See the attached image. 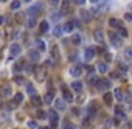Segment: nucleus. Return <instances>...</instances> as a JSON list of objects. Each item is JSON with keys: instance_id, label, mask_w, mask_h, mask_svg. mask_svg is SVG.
I'll use <instances>...</instances> for the list:
<instances>
[{"instance_id": "1", "label": "nucleus", "mask_w": 132, "mask_h": 129, "mask_svg": "<svg viewBox=\"0 0 132 129\" xmlns=\"http://www.w3.org/2000/svg\"><path fill=\"white\" fill-rule=\"evenodd\" d=\"M109 41H110L112 47H115V48L123 47V39L120 38L118 33H115V31H110V33H109Z\"/></svg>"}, {"instance_id": "2", "label": "nucleus", "mask_w": 132, "mask_h": 129, "mask_svg": "<svg viewBox=\"0 0 132 129\" xmlns=\"http://www.w3.org/2000/svg\"><path fill=\"white\" fill-rule=\"evenodd\" d=\"M34 76H36V81L44 83L45 78H47V70H45V67H36V70H34Z\"/></svg>"}, {"instance_id": "3", "label": "nucleus", "mask_w": 132, "mask_h": 129, "mask_svg": "<svg viewBox=\"0 0 132 129\" xmlns=\"http://www.w3.org/2000/svg\"><path fill=\"white\" fill-rule=\"evenodd\" d=\"M41 11H42V3H36V5H33L31 8H28L27 14H28V17H36Z\"/></svg>"}, {"instance_id": "4", "label": "nucleus", "mask_w": 132, "mask_h": 129, "mask_svg": "<svg viewBox=\"0 0 132 129\" xmlns=\"http://www.w3.org/2000/svg\"><path fill=\"white\" fill-rule=\"evenodd\" d=\"M61 90H62V97H64L62 100H64L65 103H71V101L75 100V98H73V93L70 92V89H67V87H65L64 84L61 86Z\"/></svg>"}, {"instance_id": "5", "label": "nucleus", "mask_w": 132, "mask_h": 129, "mask_svg": "<svg viewBox=\"0 0 132 129\" xmlns=\"http://www.w3.org/2000/svg\"><path fill=\"white\" fill-rule=\"evenodd\" d=\"M47 117H48V118H50V121H51V127H54V126H58L59 117H58V112H56L54 109H50V110H48V114H47Z\"/></svg>"}, {"instance_id": "6", "label": "nucleus", "mask_w": 132, "mask_h": 129, "mask_svg": "<svg viewBox=\"0 0 132 129\" xmlns=\"http://www.w3.org/2000/svg\"><path fill=\"white\" fill-rule=\"evenodd\" d=\"M82 70H84V67L82 65H73L71 68H70V75L73 76V78H79L81 75H82Z\"/></svg>"}, {"instance_id": "7", "label": "nucleus", "mask_w": 132, "mask_h": 129, "mask_svg": "<svg viewBox=\"0 0 132 129\" xmlns=\"http://www.w3.org/2000/svg\"><path fill=\"white\" fill-rule=\"evenodd\" d=\"M95 54H97V50L93 48V47H87L84 50V59L86 61H92L93 58H95Z\"/></svg>"}, {"instance_id": "8", "label": "nucleus", "mask_w": 132, "mask_h": 129, "mask_svg": "<svg viewBox=\"0 0 132 129\" xmlns=\"http://www.w3.org/2000/svg\"><path fill=\"white\" fill-rule=\"evenodd\" d=\"M0 95H2L3 98H8L13 95V90H11V86L9 84H3L2 87H0Z\"/></svg>"}, {"instance_id": "9", "label": "nucleus", "mask_w": 132, "mask_h": 129, "mask_svg": "<svg viewBox=\"0 0 132 129\" xmlns=\"http://www.w3.org/2000/svg\"><path fill=\"white\" fill-rule=\"evenodd\" d=\"M20 51H22V47L19 45V44H13L11 47H9V53H11V59L13 58H17L19 54H20Z\"/></svg>"}, {"instance_id": "10", "label": "nucleus", "mask_w": 132, "mask_h": 129, "mask_svg": "<svg viewBox=\"0 0 132 129\" xmlns=\"http://www.w3.org/2000/svg\"><path fill=\"white\" fill-rule=\"evenodd\" d=\"M93 39H95L98 44H103L104 42V33H103V30L97 28L95 31H93Z\"/></svg>"}, {"instance_id": "11", "label": "nucleus", "mask_w": 132, "mask_h": 129, "mask_svg": "<svg viewBox=\"0 0 132 129\" xmlns=\"http://www.w3.org/2000/svg\"><path fill=\"white\" fill-rule=\"evenodd\" d=\"M28 58H30V61H31V62H37V61L41 59V54H39V51H37V50L31 48V50L28 51Z\"/></svg>"}, {"instance_id": "12", "label": "nucleus", "mask_w": 132, "mask_h": 129, "mask_svg": "<svg viewBox=\"0 0 132 129\" xmlns=\"http://www.w3.org/2000/svg\"><path fill=\"white\" fill-rule=\"evenodd\" d=\"M110 79H107V78H103V79H100L98 81V89H101V90H107V89H110Z\"/></svg>"}, {"instance_id": "13", "label": "nucleus", "mask_w": 132, "mask_h": 129, "mask_svg": "<svg viewBox=\"0 0 132 129\" xmlns=\"http://www.w3.org/2000/svg\"><path fill=\"white\" fill-rule=\"evenodd\" d=\"M79 17L82 22H89L92 19V13L89 9H79Z\"/></svg>"}, {"instance_id": "14", "label": "nucleus", "mask_w": 132, "mask_h": 129, "mask_svg": "<svg viewBox=\"0 0 132 129\" xmlns=\"http://www.w3.org/2000/svg\"><path fill=\"white\" fill-rule=\"evenodd\" d=\"M30 100H31V104H33V106H36V107H41V106H42V103H44V100H42L39 95H37V93H36V95H31V98H30Z\"/></svg>"}, {"instance_id": "15", "label": "nucleus", "mask_w": 132, "mask_h": 129, "mask_svg": "<svg viewBox=\"0 0 132 129\" xmlns=\"http://www.w3.org/2000/svg\"><path fill=\"white\" fill-rule=\"evenodd\" d=\"M115 118H126V110L121 106H115Z\"/></svg>"}, {"instance_id": "16", "label": "nucleus", "mask_w": 132, "mask_h": 129, "mask_svg": "<svg viewBox=\"0 0 132 129\" xmlns=\"http://www.w3.org/2000/svg\"><path fill=\"white\" fill-rule=\"evenodd\" d=\"M109 25H110L112 28H115V30L123 28V22H121V20H118V19H114V17H112V19L109 20Z\"/></svg>"}, {"instance_id": "17", "label": "nucleus", "mask_w": 132, "mask_h": 129, "mask_svg": "<svg viewBox=\"0 0 132 129\" xmlns=\"http://www.w3.org/2000/svg\"><path fill=\"white\" fill-rule=\"evenodd\" d=\"M114 98L117 101H124V92L121 89H115L114 90Z\"/></svg>"}, {"instance_id": "18", "label": "nucleus", "mask_w": 132, "mask_h": 129, "mask_svg": "<svg viewBox=\"0 0 132 129\" xmlns=\"http://www.w3.org/2000/svg\"><path fill=\"white\" fill-rule=\"evenodd\" d=\"M103 100H104V103H106L107 106H112V103H114V93H110V92H106L104 97H103Z\"/></svg>"}, {"instance_id": "19", "label": "nucleus", "mask_w": 132, "mask_h": 129, "mask_svg": "<svg viewBox=\"0 0 132 129\" xmlns=\"http://www.w3.org/2000/svg\"><path fill=\"white\" fill-rule=\"evenodd\" d=\"M70 87H71L73 92H82V83L81 81H73L70 84Z\"/></svg>"}, {"instance_id": "20", "label": "nucleus", "mask_w": 132, "mask_h": 129, "mask_svg": "<svg viewBox=\"0 0 132 129\" xmlns=\"http://www.w3.org/2000/svg\"><path fill=\"white\" fill-rule=\"evenodd\" d=\"M54 107L58 109V110H65V109H67L65 101H64V100H61V98H58V100L54 101Z\"/></svg>"}, {"instance_id": "21", "label": "nucleus", "mask_w": 132, "mask_h": 129, "mask_svg": "<svg viewBox=\"0 0 132 129\" xmlns=\"http://www.w3.org/2000/svg\"><path fill=\"white\" fill-rule=\"evenodd\" d=\"M34 44H36V47H37V51H45V50H47V45H45V42H44L42 39H36Z\"/></svg>"}, {"instance_id": "22", "label": "nucleus", "mask_w": 132, "mask_h": 129, "mask_svg": "<svg viewBox=\"0 0 132 129\" xmlns=\"http://www.w3.org/2000/svg\"><path fill=\"white\" fill-rule=\"evenodd\" d=\"M53 97H54V92H53V90H48L47 93H45V97H44V103H45V104H51Z\"/></svg>"}, {"instance_id": "23", "label": "nucleus", "mask_w": 132, "mask_h": 129, "mask_svg": "<svg viewBox=\"0 0 132 129\" xmlns=\"http://www.w3.org/2000/svg\"><path fill=\"white\" fill-rule=\"evenodd\" d=\"M97 70H98L100 73H107V72H109V65H107V62H100V64L97 65Z\"/></svg>"}, {"instance_id": "24", "label": "nucleus", "mask_w": 132, "mask_h": 129, "mask_svg": "<svg viewBox=\"0 0 132 129\" xmlns=\"http://www.w3.org/2000/svg\"><path fill=\"white\" fill-rule=\"evenodd\" d=\"M51 56H53V59H54V61H59V58H61V54H59L58 45H53V47H51Z\"/></svg>"}, {"instance_id": "25", "label": "nucleus", "mask_w": 132, "mask_h": 129, "mask_svg": "<svg viewBox=\"0 0 132 129\" xmlns=\"http://www.w3.org/2000/svg\"><path fill=\"white\" fill-rule=\"evenodd\" d=\"M75 27H76V24H75V20H71V22H68V24L64 25V31H65V33H70Z\"/></svg>"}, {"instance_id": "26", "label": "nucleus", "mask_w": 132, "mask_h": 129, "mask_svg": "<svg viewBox=\"0 0 132 129\" xmlns=\"http://www.w3.org/2000/svg\"><path fill=\"white\" fill-rule=\"evenodd\" d=\"M36 25H37L36 17H28V20H27V27H28V28H34Z\"/></svg>"}, {"instance_id": "27", "label": "nucleus", "mask_w": 132, "mask_h": 129, "mask_svg": "<svg viewBox=\"0 0 132 129\" xmlns=\"http://www.w3.org/2000/svg\"><path fill=\"white\" fill-rule=\"evenodd\" d=\"M62 33H64V27H61V25H58V27H54V30H53V34L54 36H62Z\"/></svg>"}, {"instance_id": "28", "label": "nucleus", "mask_w": 132, "mask_h": 129, "mask_svg": "<svg viewBox=\"0 0 132 129\" xmlns=\"http://www.w3.org/2000/svg\"><path fill=\"white\" fill-rule=\"evenodd\" d=\"M14 103H16V106H19V104H20L22 101H23V95L22 93H16L14 95V100H13Z\"/></svg>"}, {"instance_id": "29", "label": "nucleus", "mask_w": 132, "mask_h": 129, "mask_svg": "<svg viewBox=\"0 0 132 129\" xmlns=\"http://www.w3.org/2000/svg\"><path fill=\"white\" fill-rule=\"evenodd\" d=\"M48 30H50V24H48L47 20L41 22V33H47Z\"/></svg>"}, {"instance_id": "30", "label": "nucleus", "mask_w": 132, "mask_h": 129, "mask_svg": "<svg viewBox=\"0 0 132 129\" xmlns=\"http://www.w3.org/2000/svg\"><path fill=\"white\" fill-rule=\"evenodd\" d=\"M23 70H25V73L31 75V73H34V70H36V68H34L31 64H25V65H23Z\"/></svg>"}, {"instance_id": "31", "label": "nucleus", "mask_w": 132, "mask_h": 129, "mask_svg": "<svg viewBox=\"0 0 132 129\" xmlns=\"http://www.w3.org/2000/svg\"><path fill=\"white\" fill-rule=\"evenodd\" d=\"M16 84H19V86H22V84H27V81H25V78L23 76H14V79H13Z\"/></svg>"}, {"instance_id": "32", "label": "nucleus", "mask_w": 132, "mask_h": 129, "mask_svg": "<svg viewBox=\"0 0 132 129\" xmlns=\"http://www.w3.org/2000/svg\"><path fill=\"white\" fill-rule=\"evenodd\" d=\"M124 58L127 61H132V47H127L126 51H124Z\"/></svg>"}, {"instance_id": "33", "label": "nucleus", "mask_w": 132, "mask_h": 129, "mask_svg": "<svg viewBox=\"0 0 132 129\" xmlns=\"http://www.w3.org/2000/svg\"><path fill=\"white\" fill-rule=\"evenodd\" d=\"M71 42H73L75 45H79V44H81V36H79V34H73V36H71Z\"/></svg>"}, {"instance_id": "34", "label": "nucleus", "mask_w": 132, "mask_h": 129, "mask_svg": "<svg viewBox=\"0 0 132 129\" xmlns=\"http://www.w3.org/2000/svg\"><path fill=\"white\" fill-rule=\"evenodd\" d=\"M127 34H129V33H127V30H126L124 27L118 30V36H120V38H121V39H123V38H127Z\"/></svg>"}, {"instance_id": "35", "label": "nucleus", "mask_w": 132, "mask_h": 129, "mask_svg": "<svg viewBox=\"0 0 132 129\" xmlns=\"http://www.w3.org/2000/svg\"><path fill=\"white\" fill-rule=\"evenodd\" d=\"M27 92H28L30 95H36V90H34V87H33L30 83H27Z\"/></svg>"}, {"instance_id": "36", "label": "nucleus", "mask_w": 132, "mask_h": 129, "mask_svg": "<svg viewBox=\"0 0 132 129\" xmlns=\"http://www.w3.org/2000/svg\"><path fill=\"white\" fill-rule=\"evenodd\" d=\"M20 8V0H14L11 3V9H19Z\"/></svg>"}, {"instance_id": "37", "label": "nucleus", "mask_w": 132, "mask_h": 129, "mask_svg": "<svg viewBox=\"0 0 132 129\" xmlns=\"http://www.w3.org/2000/svg\"><path fill=\"white\" fill-rule=\"evenodd\" d=\"M28 127H30V129H39V126H37V123H36L34 120H30V121H28Z\"/></svg>"}, {"instance_id": "38", "label": "nucleus", "mask_w": 132, "mask_h": 129, "mask_svg": "<svg viewBox=\"0 0 132 129\" xmlns=\"http://www.w3.org/2000/svg\"><path fill=\"white\" fill-rule=\"evenodd\" d=\"M68 11V0H64L62 2V14H65Z\"/></svg>"}, {"instance_id": "39", "label": "nucleus", "mask_w": 132, "mask_h": 129, "mask_svg": "<svg viewBox=\"0 0 132 129\" xmlns=\"http://www.w3.org/2000/svg\"><path fill=\"white\" fill-rule=\"evenodd\" d=\"M62 129H76V126L75 124H71V123H64V126H62Z\"/></svg>"}, {"instance_id": "40", "label": "nucleus", "mask_w": 132, "mask_h": 129, "mask_svg": "<svg viewBox=\"0 0 132 129\" xmlns=\"http://www.w3.org/2000/svg\"><path fill=\"white\" fill-rule=\"evenodd\" d=\"M124 20L126 22H132V13H126L124 14Z\"/></svg>"}, {"instance_id": "41", "label": "nucleus", "mask_w": 132, "mask_h": 129, "mask_svg": "<svg viewBox=\"0 0 132 129\" xmlns=\"http://www.w3.org/2000/svg\"><path fill=\"white\" fill-rule=\"evenodd\" d=\"M118 68H120V70H121V73H126V72H127V67H126V65H124V64H121V62H120V64H118Z\"/></svg>"}, {"instance_id": "42", "label": "nucleus", "mask_w": 132, "mask_h": 129, "mask_svg": "<svg viewBox=\"0 0 132 129\" xmlns=\"http://www.w3.org/2000/svg\"><path fill=\"white\" fill-rule=\"evenodd\" d=\"M22 68H23V65H22V64H16V65H14V68H13V70H14V72H16V73H19V70H22Z\"/></svg>"}, {"instance_id": "43", "label": "nucleus", "mask_w": 132, "mask_h": 129, "mask_svg": "<svg viewBox=\"0 0 132 129\" xmlns=\"http://www.w3.org/2000/svg\"><path fill=\"white\" fill-rule=\"evenodd\" d=\"M37 117H39V118H45V117H47V114L44 112V110H39V112H37Z\"/></svg>"}, {"instance_id": "44", "label": "nucleus", "mask_w": 132, "mask_h": 129, "mask_svg": "<svg viewBox=\"0 0 132 129\" xmlns=\"http://www.w3.org/2000/svg\"><path fill=\"white\" fill-rule=\"evenodd\" d=\"M22 19H23V17H22V14H17V16H16V20H17V24H20V22H22Z\"/></svg>"}, {"instance_id": "45", "label": "nucleus", "mask_w": 132, "mask_h": 129, "mask_svg": "<svg viewBox=\"0 0 132 129\" xmlns=\"http://www.w3.org/2000/svg\"><path fill=\"white\" fill-rule=\"evenodd\" d=\"M50 3H51V6H58L59 5V0H50Z\"/></svg>"}, {"instance_id": "46", "label": "nucleus", "mask_w": 132, "mask_h": 129, "mask_svg": "<svg viewBox=\"0 0 132 129\" xmlns=\"http://www.w3.org/2000/svg\"><path fill=\"white\" fill-rule=\"evenodd\" d=\"M75 3H76V5H79V6H82V5L86 3V0H75Z\"/></svg>"}, {"instance_id": "47", "label": "nucleus", "mask_w": 132, "mask_h": 129, "mask_svg": "<svg viewBox=\"0 0 132 129\" xmlns=\"http://www.w3.org/2000/svg\"><path fill=\"white\" fill-rule=\"evenodd\" d=\"M106 61L109 62V61H112V56H110V53H106Z\"/></svg>"}, {"instance_id": "48", "label": "nucleus", "mask_w": 132, "mask_h": 129, "mask_svg": "<svg viewBox=\"0 0 132 129\" xmlns=\"http://www.w3.org/2000/svg\"><path fill=\"white\" fill-rule=\"evenodd\" d=\"M51 17H53V19H54V20H56V19H59V17H61V14H56V13H54V14H53V16H51Z\"/></svg>"}, {"instance_id": "49", "label": "nucleus", "mask_w": 132, "mask_h": 129, "mask_svg": "<svg viewBox=\"0 0 132 129\" xmlns=\"http://www.w3.org/2000/svg\"><path fill=\"white\" fill-rule=\"evenodd\" d=\"M5 19H6V17H5V16H0V25H2V24L5 22Z\"/></svg>"}, {"instance_id": "50", "label": "nucleus", "mask_w": 132, "mask_h": 129, "mask_svg": "<svg viewBox=\"0 0 132 129\" xmlns=\"http://www.w3.org/2000/svg\"><path fill=\"white\" fill-rule=\"evenodd\" d=\"M93 70H95V68H93V67H90V65L87 67V72H89V73H93Z\"/></svg>"}, {"instance_id": "51", "label": "nucleus", "mask_w": 132, "mask_h": 129, "mask_svg": "<svg viewBox=\"0 0 132 129\" xmlns=\"http://www.w3.org/2000/svg\"><path fill=\"white\" fill-rule=\"evenodd\" d=\"M90 2H92V3H98V2H100V0H90Z\"/></svg>"}, {"instance_id": "52", "label": "nucleus", "mask_w": 132, "mask_h": 129, "mask_svg": "<svg viewBox=\"0 0 132 129\" xmlns=\"http://www.w3.org/2000/svg\"><path fill=\"white\" fill-rule=\"evenodd\" d=\"M39 129H53V127H39Z\"/></svg>"}, {"instance_id": "53", "label": "nucleus", "mask_w": 132, "mask_h": 129, "mask_svg": "<svg viewBox=\"0 0 132 129\" xmlns=\"http://www.w3.org/2000/svg\"><path fill=\"white\" fill-rule=\"evenodd\" d=\"M23 2H31V0H23Z\"/></svg>"}, {"instance_id": "54", "label": "nucleus", "mask_w": 132, "mask_h": 129, "mask_svg": "<svg viewBox=\"0 0 132 129\" xmlns=\"http://www.w3.org/2000/svg\"><path fill=\"white\" fill-rule=\"evenodd\" d=\"M130 127H132V121H130Z\"/></svg>"}, {"instance_id": "55", "label": "nucleus", "mask_w": 132, "mask_h": 129, "mask_svg": "<svg viewBox=\"0 0 132 129\" xmlns=\"http://www.w3.org/2000/svg\"><path fill=\"white\" fill-rule=\"evenodd\" d=\"M130 9H132V5H130Z\"/></svg>"}]
</instances>
